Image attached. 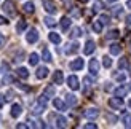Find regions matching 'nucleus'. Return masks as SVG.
Returning <instances> with one entry per match:
<instances>
[{"mask_svg": "<svg viewBox=\"0 0 131 129\" xmlns=\"http://www.w3.org/2000/svg\"><path fill=\"white\" fill-rule=\"evenodd\" d=\"M47 104H48V97L47 96H40V97H38V100H37V104L34 105V108H32V113L34 115H40L45 108H47Z\"/></svg>", "mask_w": 131, "mask_h": 129, "instance_id": "nucleus-1", "label": "nucleus"}, {"mask_svg": "<svg viewBox=\"0 0 131 129\" xmlns=\"http://www.w3.org/2000/svg\"><path fill=\"white\" fill-rule=\"evenodd\" d=\"M2 10L6 13L8 16H15L16 15V10H15V3L11 0H5V3L2 5Z\"/></svg>", "mask_w": 131, "mask_h": 129, "instance_id": "nucleus-2", "label": "nucleus"}, {"mask_svg": "<svg viewBox=\"0 0 131 129\" xmlns=\"http://www.w3.org/2000/svg\"><path fill=\"white\" fill-rule=\"evenodd\" d=\"M109 105H110V108H114V110H120V108H123V99L118 97V96L110 97L109 99Z\"/></svg>", "mask_w": 131, "mask_h": 129, "instance_id": "nucleus-3", "label": "nucleus"}, {"mask_svg": "<svg viewBox=\"0 0 131 129\" xmlns=\"http://www.w3.org/2000/svg\"><path fill=\"white\" fill-rule=\"evenodd\" d=\"M43 8H45V11L47 13H50V15H54V13L58 11V6H56V3L53 2V0H43Z\"/></svg>", "mask_w": 131, "mask_h": 129, "instance_id": "nucleus-4", "label": "nucleus"}, {"mask_svg": "<svg viewBox=\"0 0 131 129\" xmlns=\"http://www.w3.org/2000/svg\"><path fill=\"white\" fill-rule=\"evenodd\" d=\"M26 40H27L29 43H35V42H38V32H37L35 29H30V30L27 32V35H26Z\"/></svg>", "mask_w": 131, "mask_h": 129, "instance_id": "nucleus-5", "label": "nucleus"}, {"mask_svg": "<svg viewBox=\"0 0 131 129\" xmlns=\"http://www.w3.org/2000/svg\"><path fill=\"white\" fill-rule=\"evenodd\" d=\"M67 85H69V88H70V89L77 91V89H78V78H77L75 75H70L69 78H67Z\"/></svg>", "mask_w": 131, "mask_h": 129, "instance_id": "nucleus-6", "label": "nucleus"}, {"mask_svg": "<svg viewBox=\"0 0 131 129\" xmlns=\"http://www.w3.org/2000/svg\"><path fill=\"white\" fill-rule=\"evenodd\" d=\"M62 81H64V75L61 70H56V72L53 73V83L54 85H62Z\"/></svg>", "mask_w": 131, "mask_h": 129, "instance_id": "nucleus-7", "label": "nucleus"}, {"mask_svg": "<svg viewBox=\"0 0 131 129\" xmlns=\"http://www.w3.org/2000/svg\"><path fill=\"white\" fill-rule=\"evenodd\" d=\"M94 48H96V45H94V42L93 40H88L86 43H85V48H83V53L85 54H91L94 51Z\"/></svg>", "mask_w": 131, "mask_h": 129, "instance_id": "nucleus-8", "label": "nucleus"}, {"mask_svg": "<svg viewBox=\"0 0 131 129\" xmlns=\"http://www.w3.org/2000/svg\"><path fill=\"white\" fill-rule=\"evenodd\" d=\"M90 72H91V75H97V72H99V62L96 59L90 61Z\"/></svg>", "mask_w": 131, "mask_h": 129, "instance_id": "nucleus-9", "label": "nucleus"}, {"mask_svg": "<svg viewBox=\"0 0 131 129\" xmlns=\"http://www.w3.org/2000/svg\"><path fill=\"white\" fill-rule=\"evenodd\" d=\"M69 67L72 70H82L83 69V59H74V61L69 64Z\"/></svg>", "mask_w": 131, "mask_h": 129, "instance_id": "nucleus-10", "label": "nucleus"}, {"mask_svg": "<svg viewBox=\"0 0 131 129\" xmlns=\"http://www.w3.org/2000/svg\"><path fill=\"white\" fill-rule=\"evenodd\" d=\"M11 117L13 118H18L19 117V115H21L23 113V107L21 105H19V104H13V107H11Z\"/></svg>", "mask_w": 131, "mask_h": 129, "instance_id": "nucleus-11", "label": "nucleus"}, {"mask_svg": "<svg viewBox=\"0 0 131 129\" xmlns=\"http://www.w3.org/2000/svg\"><path fill=\"white\" fill-rule=\"evenodd\" d=\"M53 105H54V108H58L59 112H64L66 108H67V104H66L64 100H61V99H54V100H53Z\"/></svg>", "mask_w": 131, "mask_h": 129, "instance_id": "nucleus-12", "label": "nucleus"}, {"mask_svg": "<svg viewBox=\"0 0 131 129\" xmlns=\"http://www.w3.org/2000/svg\"><path fill=\"white\" fill-rule=\"evenodd\" d=\"M54 126L56 127H66V126H67V120H66L64 117H59V115H58V117L54 118Z\"/></svg>", "mask_w": 131, "mask_h": 129, "instance_id": "nucleus-13", "label": "nucleus"}, {"mask_svg": "<svg viewBox=\"0 0 131 129\" xmlns=\"http://www.w3.org/2000/svg\"><path fill=\"white\" fill-rule=\"evenodd\" d=\"M97 115H99V110H97V108H88V110L85 112V117L90 118V120L97 118Z\"/></svg>", "mask_w": 131, "mask_h": 129, "instance_id": "nucleus-14", "label": "nucleus"}, {"mask_svg": "<svg viewBox=\"0 0 131 129\" xmlns=\"http://www.w3.org/2000/svg\"><path fill=\"white\" fill-rule=\"evenodd\" d=\"M48 72H50V70L47 69V67H38L37 69V78L38 80H42V78H47V75H48Z\"/></svg>", "mask_w": 131, "mask_h": 129, "instance_id": "nucleus-15", "label": "nucleus"}, {"mask_svg": "<svg viewBox=\"0 0 131 129\" xmlns=\"http://www.w3.org/2000/svg\"><path fill=\"white\" fill-rule=\"evenodd\" d=\"M109 49H110V54L117 56V54H120V51H122V45L120 43H112L109 46Z\"/></svg>", "mask_w": 131, "mask_h": 129, "instance_id": "nucleus-16", "label": "nucleus"}, {"mask_svg": "<svg viewBox=\"0 0 131 129\" xmlns=\"http://www.w3.org/2000/svg\"><path fill=\"white\" fill-rule=\"evenodd\" d=\"M43 94L47 96L48 99H50V97H54V94H56V88H54L53 85H50V86H47V88H45V91H43Z\"/></svg>", "mask_w": 131, "mask_h": 129, "instance_id": "nucleus-17", "label": "nucleus"}, {"mask_svg": "<svg viewBox=\"0 0 131 129\" xmlns=\"http://www.w3.org/2000/svg\"><path fill=\"white\" fill-rule=\"evenodd\" d=\"M16 73H18V76L19 78H23V80H26L29 76V70L26 69V67H19L18 70H16Z\"/></svg>", "mask_w": 131, "mask_h": 129, "instance_id": "nucleus-18", "label": "nucleus"}, {"mask_svg": "<svg viewBox=\"0 0 131 129\" xmlns=\"http://www.w3.org/2000/svg\"><path fill=\"white\" fill-rule=\"evenodd\" d=\"M50 42H53L54 45H59L61 43V37H59V34H56V32H50Z\"/></svg>", "mask_w": 131, "mask_h": 129, "instance_id": "nucleus-19", "label": "nucleus"}, {"mask_svg": "<svg viewBox=\"0 0 131 129\" xmlns=\"http://www.w3.org/2000/svg\"><path fill=\"white\" fill-rule=\"evenodd\" d=\"M70 27V18H67V16H64L62 19H61V29L66 32V30H67Z\"/></svg>", "mask_w": 131, "mask_h": 129, "instance_id": "nucleus-20", "label": "nucleus"}, {"mask_svg": "<svg viewBox=\"0 0 131 129\" xmlns=\"http://www.w3.org/2000/svg\"><path fill=\"white\" fill-rule=\"evenodd\" d=\"M66 102H67V105L74 107V105H77V97L74 94H67V96H66Z\"/></svg>", "mask_w": 131, "mask_h": 129, "instance_id": "nucleus-21", "label": "nucleus"}, {"mask_svg": "<svg viewBox=\"0 0 131 129\" xmlns=\"http://www.w3.org/2000/svg\"><path fill=\"white\" fill-rule=\"evenodd\" d=\"M109 40H115V38H118L120 37V32L117 30V29H112V30H109L107 32V35H106Z\"/></svg>", "mask_w": 131, "mask_h": 129, "instance_id": "nucleus-22", "label": "nucleus"}, {"mask_svg": "<svg viewBox=\"0 0 131 129\" xmlns=\"http://www.w3.org/2000/svg\"><path fill=\"white\" fill-rule=\"evenodd\" d=\"M77 51H78V43L67 45V49H66V53H67V54H74V53H77Z\"/></svg>", "mask_w": 131, "mask_h": 129, "instance_id": "nucleus-23", "label": "nucleus"}, {"mask_svg": "<svg viewBox=\"0 0 131 129\" xmlns=\"http://www.w3.org/2000/svg\"><path fill=\"white\" fill-rule=\"evenodd\" d=\"M126 93H128V89L125 88V86H118L115 89V96H118V97H123V96H126Z\"/></svg>", "mask_w": 131, "mask_h": 129, "instance_id": "nucleus-24", "label": "nucleus"}, {"mask_svg": "<svg viewBox=\"0 0 131 129\" xmlns=\"http://www.w3.org/2000/svg\"><path fill=\"white\" fill-rule=\"evenodd\" d=\"M26 27H27V24H26V21H24V19H21V21L18 22V25H16V30H18V34H21V32H24V30H26Z\"/></svg>", "mask_w": 131, "mask_h": 129, "instance_id": "nucleus-25", "label": "nucleus"}, {"mask_svg": "<svg viewBox=\"0 0 131 129\" xmlns=\"http://www.w3.org/2000/svg\"><path fill=\"white\" fill-rule=\"evenodd\" d=\"M29 64H30V66H37V64H38V54L37 53H32L29 56Z\"/></svg>", "mask_w": 131, "mask_h": 129, "instance_id": "nucleus-26", "label": "nucleus"}, {"mask_svg": "<svg viewBox=\"0 0 131 129\" xmlns=\"http://www.w3.org/2000/svg\"><path fill=\"white\" fill-rule=\"evenodd\" d=\"M80 35H82V29L80 27H74V29H72V32H70V37L72 38H78Z\"/></svg>", "mask_w": 131, "mask_h": 129, "instance_id": "nucleus-27", "label": "nucleus"}, {"mask_svg": "<svg viewBox=\"0 0 131 129\" xmlns=\"http://www.w3.org/2000/svg\"><path fill=\"white\" fill-rule=\"evenodd\" d=\"M42 56H43V61L45 62H51L53 59H51V54H50V51L47 49V48H43V53H42Z\"/></svg>", "mask_w": 131, "mask_h": 129, "instance_id": "nucleus-28", "label": "nucleus"}, {"mask_svg": "<svg viewBox=\"0 0 131 129\" xmlns=\"http://www.w3.org/2000/svg\"><path fill=\"white\" fill-rule=\"evenodd\" d=\"M83 83H85V88H86V94H88V89L93 86V80H91V76H85Z\"/></svg>", "mask_w": 131, "mask_h": 129, "instance_id": "nucleus-29", "label": "nucleus"}, {"mask_svg": "<svg viewBox=\"0 0 131 129\" xmlns=\"http://www.w3.org/2000/svg\"><path fill=\"white\" fill-rule=\"evenodd\" d=\"M23 8H24L26 13H34V8H35V6H34V3H32V2H27V3L23 6Z\"/></svg>", "mask_w": 131, "mask_h": 129, "instance_id": "nucleus-30", "label": "nucleus"}, {"mask_svg": "<svg viewBox=\"0 0 131 129\" xmlns=\"http://www.w3.org/2000/svg\"><path fill=\"white\" fill-rule=\"evenodd\" d=\"M43 21H45V24H47L48 27H54V25H56V21H54L53 18H50V16H48V18H45Z\"/></svg>", "mask_w": 131, "mask_h": 129, "instance_id": "nucleus-31", "label": "nucleus"}, {"mask_svg": "<svg viewBox=\"0 0 131 129\" xmlns=\"http://www.w3.org/2000/svg\"><path fill=\"white\" fill-rule=\"evenodd\" d=\"M102 64H104V67H106V69H110V66H112V59H110V57L109 56H106V57H102Z\"/></svg>", "mask_w": 131, "mask_h": 129, "instance_id": "nucleus-32", "label": "nucleus"}, {"mask_svg": "<svg viewBox=\"0 0 131 129\" xmlns=\"http://www.w3.org/2000/svg\"><path fill=\"white\" fill-rule=\"evenodd\" d=\"M118 67L120 69H126L128 67V59H126V57H122V59L118 61Z\"/></svg>", "mask_w": 131, "mask_h": 129, "instance_id": "nucleus-33", "label": "nucleus"}, {"mask_svg": "<svg viewBox=\"0 0 131 129\" xmlns=\"http://www.w3.org/2000/svg\"><path fill=\"white\" fill-rule=\"evenodd\" d=\"M123 124L126 127H131V115H125L123 117Z\"/></svg>", "mask_w": 131, "mask_h": 129, "instance_id": "nucleus-34", "label": "nucleus"}, {"mask_svg": "<svg viewBox=\"0 0 131 129\" xmlns=\"http://www.w3.org/2000/svg\"><path fill=\"white\" fill-rule=\"evenodd\" d=\"M122 11H123V6H114V8H112L114 16H120V15H122Z\"/></svg>", "mask_w": 131, "mask_h": 129, "instance_id": "nucleus-35", "label": "nucleus"}, {"mask_svg": "<svg viewBox=\"0 0 131 129\" xmlns=\"http://www.w3.org/2000/svg\"><path fill=\"white\" fill-rule=\"evenodd\" d=\"M93 30L99 34V32L102 30V22H94V24H93Z\"/></svg>", "mask_w": 131, "mask_h": 129, "instance_id": "nucleus-36", "label": "nucleus"}, {"mask_svg": "<svg viewBox=\"0 0 131 129\" xmlns=\"http://www.w3.org/2000/svg\"><path fill=\"white\" fill-rule=\"evenodd\" d=\"M99 21H101L102 24H109V22H110V18H109L107 15H101V16H99Z\"/></svg>", "mask_w": 131, "mask_h": 129, "instance_id": "nucleus-37", "label": "nucleus"}, {"mask_svg": "<svg viewBox=\"0 0 131 129\" xmlns=\"http://www.w3.org/2000/svg\"><path fill=\"white\" fill-rule=\"evenodd\" d=\"M8 70H10V66H8L6 62H2V66H0V72H2V73H6Z\"/></svg>", "mask_w": 131, "mask_h": 129, "instance_id": "nucleus-38", "label": "nucleus"}, {"mask_svg": "<svg viewBox=\"0 0 131 129\" xmlns=\"http://www.w3.org/2000/svg\"><path fill=\"white\" fill-rule=\"evenodd\" d=\"M115 80H117V81H125V80H126V75H125V73H117V75H115Z\"/></svg>", "mask_w": 131, "mask_h": 129, "instance_id": "nucleus-39", "label": "nucleus"}, {"mask_svg": "<svg viewBox=\"0 0 131 129\" xmlns=\"http://www.w3.org/2000/svg\"><path fill=\"white\" fill-rule=\"evenodd\" d=\"M3 99H5V100H11V99H13V91H6V94H5Z\"/></svg>", "mask_w": 131, "mask_h": 129, "instance_id": "nucleus-40", "label": "nucleus"}, {"mask_svg": "<svg viewBox=\"0 0 131 129\" xmlns=\"http://www.w3.org/2000/svg\"><path fill=\"white\" fill-rule=\"evenodd\" d=\"M5 42H6L5 35H2V34H0V48H3V46H5Z\"/></svg>", "mask_w": 131, "mask_h": 129, "instance_id": "nucleus-41", "label": "nucleus"}, {"mask_svg": "<svg viewBox=\"0 0 131 129\" xmlns=\"http://www.w3.org/2000/svg\"><path fill=\"white\" fill-rule=\"evenodd\" d=\"M72 16H80V11H78L75 6H72Z\"/></svg>", "mask_w": 131, "mask_h": 129, "instance_id": "nucleus-42", "label": "nucleus"}, {"mask_svg": "<svg viewBox=\"0 0 131 129\" xmlns=\"http://www.w3.org/2000/svg\"><path fill=\"white\" fill-rule=\"evenodd\" d=\"M85 127H86V129H96L97 126L94 123H88V124H85Z\"/></svg>", "mask_w": 131, "mask_h": 129, "instance_id": "nucleus-43", "label": "nucleus"}, {"mask_svg": "<svg viewBox=\"0 0 131 129\" xmlns=\"http://www.w3.org/2000/svg\"><path fill=\"white\" fill-rule=\"evenodd\" d=\"M18 86H19V88H21V89H24V91H29V89H30L29 86H24V85H23V83H18Z\"/></svg>", "mask_w": 131, "mask_h": 129, "instance_id": "nucleus-44", "label": "nucleus"}, {"mask_svg": "<svg viewBox=\"0 0 131 129\" xmlns=\"http://www.w3.org/2000/svg\"><path fill=\"white\" fill-rule=\"evenodd\" d=\"M109 121H112V123H115V121H117V117H115V115H109Z\"/></svg>", "mask_w": 131, "mask_h": 129, "instance_id": "nucleus-45", "label": "nucleus"}, {"mask_svg": "<svg viewBox=\"0 0 131 129\" xmlns=\"http://www.w3.org/2000/svg\"><path fill=\"white\" fill-rule=\"evenodd\" d=\"M94 8H96V10H101V8H102V3H101V2H96V3H94Z\"/></svg>", "mask_w": 131, "mask_h": 129, "instance_id": "nucleus-46", "label": "nucleus"}, {"mask_svg": "<svg viewBox=\"0 0 131 129\" xmlns=\"http://www.w3.org/2000/svg\"><path fill=\"white\" fill-rule=\"evenodd\" d=\"M6 22H8V21H6V18L0 16V25H2V24H6Z\"/></svg>", "mask_w": 131, "mask_h": 129, "instance_id": "nucleus-47", "label": "nucleus"}, {"mask_svg": "<svg viewBox=\"0 0 131 129\" xmlns=\"http://www.w3.org/2000/svg\"><path fill=\"white\" fill-rule=\"evenodd\" d=\"M126 24H128V25H131V15H128V16H126Z\"/></svg>", "mask_w": 131, "mask_h": 129, "instance_id": "nucleus-48", "label": "nucleus"}, {"mask_svg": "<svg viewBox=\"0 0 131 129\" xmlns=\"http://www.w3.org/2000/svg\"><path fill=\"white\" fill-rule=\"evenodd\" d=\"M3 102H5V99H2V97H0V108H2V105H3Z\"/></svg>", "mask_w": 131, "mask_h": 129, "instance_id": "nucleus-49", "label": "nucleus"}, {"mask_svg": "<svg viewBox=\"0 0 131 129\" xmlns=\"http://www.w3.org/2000/svg\"><path fill=\"white\" fill-rule=\"evenodd\" d=\"M62 2H64L66 5H69V3H70V0H62Z\"/></svg>", "mask_w": 131, "mask_h": 129, "instance_id": "nucleus-50", "label": "nucleus"}, {"mask_svg": "<svg viewBox=\"0 0 131 129\" xmlns=\"http://www.w3.org/2000/svg\"><path fill=\"white\" fill-rule=\"evenodd\" d=\"M128 6H129V8H131V0H128V3H126Z\"/></svg>", "mask_w": 131, "mask_h": 129, "instance_id": "nucleus-51", "label": "nucleus"}, {"mask_svg": "<svg viewBox=\"0 0 131 129\" xmlns=\"http://www.w3.org/2000/svg\"><path fill=\"white\" fill-rule=\"evenodd\" d=\"M107 2H110V3H114V2H117V0H107Z\"/></svg>", "mask_w": 131, "mask_h": 129, "instance_id": "nucleus-52", "label": "nucleus"}, {"mask_svg": "<svg viewBox=\"0 0 131 129\" xmlns=\"http://www.w3.org/2000/svg\"><path fill=\"white\" fill-rule=\"evenodd\" d=\"M80 2H82V3H86V2H88V0H80Z\"/></svg>", "mask_w": 131, "mask_h": 129, "instance_id": "nucleus-53", "label": "nucleus"}, {"mask_svg": "<svg viewBox=\"0 0 131 129\" xmlns=\"http://www.w3.org/2000/svg\"><path fill=\"white\" fill-rule=\"evenodd\" d=\"M128 104H129V108H131V99H129V102H128Z\"/></svg>", "mask_w": 131, "mask_h": 129, "instance_id": "nucleus-54", "label": "nucleus"}]
</instances>
